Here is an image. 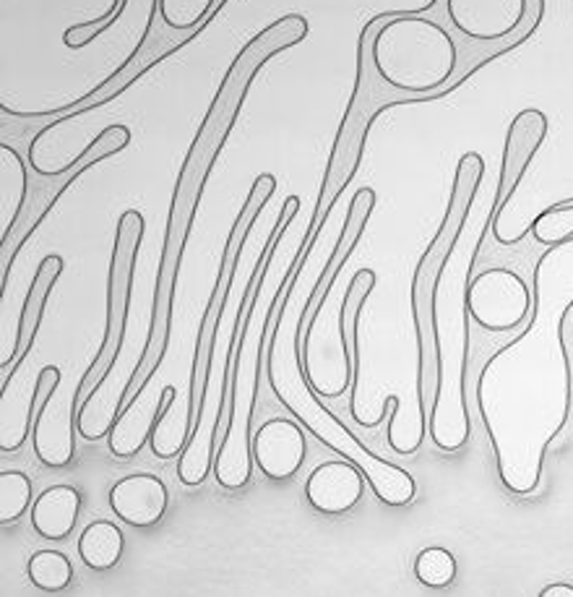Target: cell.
<instances>
[{
  "label": "cell",
  "instance_id": "7a4b0ae2",
  "mask_svg": "<svg viewBox=\"0 0 573 597\" xmlns=\"http://www.w3.org/2000/svg\"><path fill=\"white\" fill-rule=\"evenodd\" d=\"M310 32L308 19L300 13H287L269 27H264L256 37L237 50V55L229 63V69L222 77V84L208 104L204 121H201L196 139L188 146L181 173H177L173 204L167 212L165 245H162L160 269H156L154 295H156V318H165L167 330L173 324L175 297H177V277H181V261L185 243H188L193 222H196L201 199L208 175L217 165L222 149H225L229 133H233L237 118H241L243 102L250 92V84L272 58L285 52L295 44H300Z\"/></svg>",
  "mask_w": 573,
  "mask_h": 597
},
{
  "label": "cell",
  "instance_id": "4fadbf2b",
  "mask_svg": "<svg viewBox=\"0 0 573 597\" xmlns=\"http://www.w3.org/2000/svg\"><path fill=\"white\" fill-rule=\"evenodd\" d=\"M274 191H277V178L272 173H260L256 181H253L248 196L243 201L241 214H237L233 230H229L227 243H225V253H222V264H219V277L217 285H214V293L208 295V305L204 318H201V347H198V357H196V376H193V389H196V402L201 399V392H204V382H206V368H208V330L214 326V321H217L222 303H225L227 295V285L229 277H233V266H235V253L243 249L245 243H248L250 230L256 227L260 212H264L266 204H269Z\"/></svg>",
  "mask_w": 573,
  "mask_h": 597
},
{
  "label": "cell",
  "instance_id": "44dd1931",
  "mask_svg": "<svg viewBox=\"0 0 573 597\" xmlns=\"http://www.w3.org/2000/svg\"><path fill=\"white\" fill-rule=\"evenodd\" d=\"M81 514V494L73 485H50L32 504L34 533L48 543H61L73 533Z\"/></svg>",
  "mask_w": 573,
  "mask_h": 597
},
{
  "label": "cell",
  "instance_id": "4dcf8cb0",
  "mask_svg": "<svg viewBox=\"0 0 573 597\" xmlns=\"http://www.w3.org/2000/svg\"><path fill=\"white\" fill-rule=\"evenodd\" d=\"M569 316H571V318H573V311H571V313H569Z\"/></svg>",
  "mask_w": 573,
  "mask_h": 597
},
{
  "label": "cell",
  "instance_id": "9c48e42d",
  "mask_svg": "<svg viewBox=\"0 0 573 597\" xmlns=\"http://www.w3.org/2000/svg\"><path fill=\"white\" fill-rule=\"evenodd\" d=\"M485 178V160L478 152H467L459 156L457 173H453L449 206H446L443 222L422 251L412 274V318L417 330V347H420V376H417V397H420L426 413L433 407L438 394V350H436V290L441 280L446 264H449L453 249L459 245V237L464 235L469 212H472L474 199Z\"/></svg>",
  "mask_w": 573,
  "mask_h": 597
},
{
  "label": "cell",
  "instance_id": "cb8c5ba5",
  "mask_svg": "<svg viewBox=\"0 0 573 597\" xmlns=\"http://www.w3.org/2000/svg\"><path fill=\"white\" fill-rule=\"evenodd\" d=\"M125 540L115 522L96 519L79 537V556L92 571H110L121 564Z\"/></svg>",
  "mask_w": 573,
  "mask_h": 597
},
{
  "label": "cell",
  "instance_id": "8fae6325",
  "mask_svg": "<svg viewBox=\"0 0 573 597\" xmlns=\"http://www.w3.org/2000/svg\"><path fill=\"white\" fill-rule=\"evenodd\" d=\"M467 308L480 330L490 334L516 332L532 318V282L509 266L480 269L469 280Z\"/></svg>",
  "mask_w": 573,
  "mask_h": 597
},
{
  "label": "cell",
  "instance_id": "83f0119b",
  "mask_svg": "<svg viewBox=\"0 0 573 597\" xmlns=\"http://www.w3.org/2000/svg\"><path fill=\"white\" fill-rule=\"evenodd\" d=\"M125 6H129V0H113V6H110L108 13H102V17H96L92 21H84V24H76V27L65 29L63 44L69 50H81V48H86V44H92L96 37L108 32V29L123 17Z\"/></svg>",
  "mask_w": 573,
  "mask_h": 597
},
{
  "label": "cell",
  "instance_id": "4316f807",
  "mask_svg": "<svg viewBox=\"0 0 573 597\" xmlns=\"http://www.w3.org/2000/svg\"><path fill=\"white\" fill-rule=\"evenodd\" d=\"M457 558H453L451 550H446L441 546H430L426 550H420L415 558V577L420 585H426L430 589H443L453 585L457 579Z\"/></svg>",
  "mask_w": 573,
  "mask_h": 597
},
{
  "label": "cell",
  "instance_id": "f1b7e54d",
  "mask_svg": "<svg viewBox=\"0 0 573 597\" xmlns=\"http://www.w3.org/2000/svg\"><path fill=\"white\" fill-rule=\"evenodd\" d=\"M540 595L542 597H573V587L571 585H563V581H561V585L545 587Z\"/></svg>",
  "mask_w": 573,
  "mask_h": 597
},
{
  "label": "cell",
  "instance_id": "7c38bea8",
  "mask_svg": "<svg viewBox=\"0 0 573 597\" xmlns=\"http://www.w3.org/2000/svg\"><path fill=\"white\" fill-rule=\"evenodd\" d=\"M129 144H131V129H129V125H123V123L108 125V129H104L102 133H96L92 144L86 146L84 160H81L79 165L73 168V170H69V173L55 175V185H50L48 191L42 189L40 204L27 206L24 212H21L19 222L11 230V235L0 241V249H3V251H0V256H3V295L9 293V280H11L13 259H17V253L21 249H24L29 237L34 235V230L40 227V222L44 220V216H48L52 212V209H55L58 199H61L63 193L69 191L73 183L79 181L81 173H86L89 168L96 165V162H102V160H108V156L123 152V149L129 146Z\"/></svg>",
  "mask_w": 573,
  "mask_h": 597
},
{
  "label": "cell",
  "instance_id": "9a60e30c",
  "mask_svg": "<svg viewBox=\"0 0 573 597\" xmlns=\"http://www.w3.org/2000/svg\"><path fill=\"white\" fill-rule=\"evenodd\" d=\"M548 129H550L548 115L534 108L521 110V113L511 121L509 133H505L501 181H498V191L493 199V222L501 220L505 204H509L513 193H516L521 178L526 175V168L532 165L540 146L545 144Z\"/></svg>",
  "mask_w": 573,
  "mask_h": 597
},
{
  "label": "cell",
  "instance_id": "e0dca14e",
  "mask_svg": "<svg viewBox=\"0 0 573 597\" xmlns=\"http://www.w3.org/2000/svg\"><path fill=\"white\" fill-rule=\"evenodd\" d=\"M81 402L76 392L71 397H58V386H48L40 409L34 417V454L44 467L63 469L76 457L73 423H76Z\"/></svg>",
  "mask_w": 573,
  "mask_h": 597
},
{
  "label": "cell",
  "instance_id": "ffe728a7",
  "mask_svg": "<svg viewBox=\"0 0 573 597\" xmlns=\"http://www.w3.org/2000/svg\"><path fill=\"white\" fill-rule=\"evenodd\" d=\"M19 376H21V363H19V371H13L11 376H6L19 389L21 399H17V394H11V392L0 394V452L3 454L19 452L21 446H24L29 428H32V413H34L37 397L42 394L40 373L34 376L32 386H24V378H19Z\"/></svg>",
  "mask_w": 573,
  "mask_h": 597
},
{
  "label": "cell",
  "instance_id": "7402d4cb",
  "mask_svg": "<svg viewBox=\"0 0 573 597\" xmlns=\"http://www.w3.org/2000/svg\"><path fill=\"white\" fill-rule=\"evenodd\" d=\"M65 269V261L58 256V253H50V256H44L40 261V266H37L32 285H29L27 301H24V311H21V337H24V345L19 350V361H27L29 353H32L37 334H40L42 318H44V308H48L50 293L52 287H55V282L61 280Z\"/></svg>",
  "mask_w": 573,
  "mask_h": 597
},
{
  "label": "cell",
  "instance_id": "d6986e66",
  "mask_svg": "<svg viewBox=\"0 0 573 597\" xmlns=\"http://www.w3.org/2000/svg\"><path fill=\"white\" fill-rule=\"evenodd\" d=\"M108 504L115 517L125 522V525L149 529L165 519L170 506V490L156 475L139 473L121 477V480L110 488Z\"/></svg>",
  "mask_w": 573,
  "mask_h": 597
},
{
  "label": "cell",
  "instance_id": "30bf717a",
  "mask_svg": "<svg viewBox=\"0 0 573 597\" xmlns=\"http://www.w3.org/2000/svg\"><path fill=\"white\" fill-rule=\"evenodd\" d=\"M144 227V214H141L139 209H125V212L117 216L113 259H110L108 272V318H104V337L92 365H89L84 376L79 378L76 389H73L79 402H84L89 394L94 392V386L102 382L104 371L115 361L117 347H121L123 342L125 326H129L131 316L133 280H136V261Z\"/></svg>",
  "mask_w": 573,
  "mask_h": 597
},
{
  "label": "cell",
  "instance_id": "ac0fdd59",
  "mask_svg": "<svg viewBox=\"0 0 573 597\" xmlns=\"http://www.w3.org/2000/svg\"><path fill=\"white\" fill-rule=\"evenodd\" d=\"M365 480L368 477L355 462L345 457L324 462L305 480V498L318 514L341 517V514H349L362 502Z\"/></svg>",
  "mask_w": 573,
  "mask_h": 597
},
{
  "label": "cell",
  "instance_id": "5b68a950",
  "mask_svg": "<svg viewBox=\"0 0 573 597\" xmlns=\"http://www.w3.org/2000/svg\"><path fill=\"white\" fill-rule=\"evenodd\" d=\"M461 40L446 17V0H430L420 11H383L374 32V63L389 87L433 102L457 89Z\"/></svg>",
  "mask_w": 573,
  "mask_h": 597
},
{
  "label": "cell",
  "instance_id": "d4e9b609",
  "mask_svg": "<svg viewBox=\"0 0 573 597\" xmlns=\"http://www.w3.org/2000/svg\"><path fill=\"white\" fill-rule=\"evenodd\" d=\"M27 577L42 593H63L73 581V564L61 550H37L27 564Z\"/></svg>",
  "mask_w": 573,
  "mask_h": 597
},
{
  "label": "cell",
  "instance_id": "52a82bcc",
  "mask_svg": "<svg viewBox=\"0 0 573 597\" xmlns=\"http://www.w3.org/2000/svg\"><path fill=\"white\" fill-rule=\"evenodd\" d=\"M279 233V222L272 227L269 237L264 241L258 259L253 261L248 272H243V253L245 245L235 253V266L233 277H229L225 303L217 321L212 326V337H208V368H206V382L204 392L198 399V413L193 421V431L188 436V444L177 459V477L185 488H196L208 477L214 469V457L219 449V433L225 425L227 413V392H229V365L235 363V345L241 342L243 330V316L245 308L250 303V293L256 287L260 277V269H264L269 251L274 245V237Z\"/></svg>",
  "mask_w": 573,
  "mask_h": 597
},
{
  "label": "cell",
  "instance_id": "5bb4252c",
  "mask_svg": "<svg viewBox=\"0 0 573 597\" xmlns=\"http://www.w3.org/2000/svg\"><path fill=\"white\" fill-rule=\"evenodd\" d=\"M532 0H446L449 24L469 42L495 44L526 24Z\"/></svg>",
  "mask_w": 573,
  "mask_h": 597
},
{
  "label": "cell",
  "instance_id": "484cf974",
  "mask_svg": "<svg viewBox=\"0 0 573 597\" xmlns=\"http://www.w3.org/2000/svg\"><path fill=\"white\" fill-rule=\"evenodd\" d=\"M32 504V480L21 469L0 473V525H13Z\"/></svg>",
  "mask_w": 573,
  "mask_h": 597
},
{
  "label": "cell",
  "instance_id": "8992f818",
  "mask_svg": "<svg viewBox=\"0 0 573 597\" xmlns=\"http://www.w3.org/2000/svg\"><path fill=\"white\" fill-rule=\"evenodd\" d=\"M376 204L378 196L374 189L355 191L345 214V225H341L337 245H334L329 266H326L324 277L318 282L316 305H313L308 321H305L303 368L313 392L324 399L341 397L352 386L355 378L352 353H349L347 340V318L349 305L355 301V280H349L347 290L337 301H334V285H337L339 272L345 269L349 256L360 245Z\"/></svg>",
  "mask_w": 573,
  "mask_h": 597
},
{
  "label": "cell",
  "instance_id": "6da1fadb",
  "mask_svg": "<svg viewBox=\"0 0 573 597\" xmlns=\"http://www.w3.org/2000/svg\"><path fill=\"white\" fill-rule=\"evenodd\" d=\"M532 318L480 368L474 399L495 454L498 477L513 496L540 488L550 444L573 402L565 318L573 311V237L550 245L532 272Z\"/></svg>",
  "mask_w": 573,
  "mask_h": 597
},
{
  "label": "cell",
  "instance_id": "603a6c76",
  "mask_svg": "<svg viewBox=\"0 0 573 597\" xmlns=\"http://www.w3.org/2000/svg\"><path fill=\"white\" fill-rule=\"evenodd\" d=\"M29 170L24 156L11 144H0V209H3V237L11 235L27 206Z\"/></svg>",
  "mask_w": 573,
  "mask_h": 597
},
{
  "label": "cell",
  "instance_id": "3957f363",
  "mask_svg": "<svg viewBox=\"0 0 573 597\" xmlns=\"http://www.w3.org/2000/svg\"><path fill=\"white\" fill-rule=\"evenodd\" d=\"M329 261L331 256L318 269H313L310 249V256L305 259V264L297 266L293 280H289L285 297H282L277 308V316H274L272 340L269 345H266V378H269L274 397L293 413L295 421L303 423L305 431L313 433V436L324 446H329L331 452H337L339 457L360 465L378 502L399 509V506L415 502V477L409 475L405 467L393 465V462L370 452L368 446L324 405L321 397L313 392L303 368L305 321H308V313L313 305H316L318 282H321Z\"/></svg>",
  "mask_w": 573,
  "mask_h": 597
},
{
  "label": "cell",
  "instance_id": "2e32d148",
  "mask_svg": "<svg viewBox=\"0 0 573 597\" xmlns=\"http://www.w3.org/2000/svg\"><path fill=\"white\" fill-rule=\"evenodd\" d=\"M308 457V436L293 417H269L253 433V462L269 480H289Z\"/></svg>",
  "mask_w": 573,
  "mask_h": 597
},
{
  "label": "cell",
  "instance_id": "f546056e",
  "mask_svg": "<svg viewBox=\"0 0 573 597\" xmlns=\"http://www.w3.org/2000/svg\"><path fill=\"white\" fill-rule=\"evenodd\" d=\"M557 209H573V199H565V201H557L555 204Z\"/></svg>",
  "mask_w": 573,
  "mask_h": 597
},
{
  "label": "cell",
  "instance_id": "277c9868",
  "mask_svg": "<svg viewBox=\"0 0 573 597\" xmlns=\"http://www.w3.org/2000/svg\"><path fill=\"white\" fill-rule=\"evenodd\" d=\"M274 241H277V237H274ZM272 251L264 269H260V277L256 287H253L250 303L243 316L241 342H237L233 363V384H229L227 417L225 425H222L217 457H214V480L225 490H241L253 477V465H256V462H253L250 423L253 413H256L260 361H264L266 355V332H269L272 316H277L282 297H285V290L289 280H293L297 261H300V245H297L293 261L282 269L277 277H272Z\"/></svg>",
  "mask_w": 573,
  "mask_h": 597
},
{
  "label": "cell",
  "instance_id": "ba28073f",
  "mask_svg": "<svg viewBox=\"0 0 573 597\" xmlns=\"http://www.w3.org/2000/svg\"><path fill=\"white\" fill-rule=\"evenodd\" d=\"M490 227H485L488 233ZM482 233V237H485ZM474 245L467 256L453 249L436 290V350H438V394L428 413L430 438L441 452H461L472 436L467 405L469 368V308L467 287L474 274V261L482 245Z\"/></svg>",
  "mask_w": 573,
  "mask_h": 597
}]
</instances>
